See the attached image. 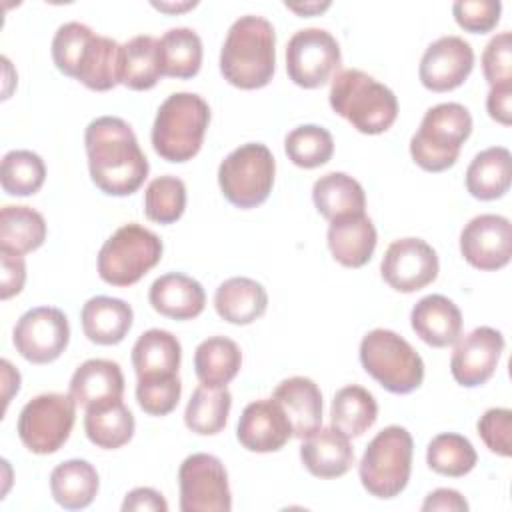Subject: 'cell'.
<instances>
[{
  "mask_svg": "<svg viewBox=\"0 0 512 512\" xmlns=\"http://www.w3.org/2000/svg\"><path fill=\"white\" fill-rule=\"evenodd\" d=\"M376 242V228L364 212L330 220L328 248L334 260L346 268H362L364 264H368L374 254Z\"/></svg>",
  "mask_w": 512,
  "mask_h": 512,
  "instance_id": "obj_23",
  "label": "cell"
},
{
  "mask_svg": "<svg viewBox=\"0 0 512 512\" xmlns=\"http://www.w3.org/2000/svg\"><path fill=\"white\" fill-rule=\"evenodd\" d=\"M510 102H512V82L490 86V92L486 96V110L492 120L508 126L512 122Z\"/></svg>",
  "mask_w": 512,
  "mask_h": 512,
  "instance_id": "obj_50",
  "label": "cell"
},
{
  "mask_svg": "<svg viewBox=\"0 0 512 512\" xmlns=\"http://www.w3.org/2000/svg\"><path fill=\"white\" fill-rule=\"evenodd\" d=\"M2 260V284H0V298L8 300L24 288L26 282V264L20 254H12L0 250Z\"/></svg>",
  "mask_w": 512,
  "mask_h": 512,
  "instance_id": "obj_48",
  "label": "cell"
},
{
  "mask_svg": "<svg viewBox=\"0 0 512 512\" xmlns=\"http://www.w3.org/2000/svg\"><path fill=\"white\" fill-rule=\"evenodd\" d=\"M194 4H196V2H194ZM194 4L186 2L184 6H178V4H176V6H170V4H162V2H160V4H158V2H152V6H156V8H160V10H176V12H178V10H184V8H190V6H194Z\"/></svg>",
  "mask_w": 512,
  "mask_h": 512,
  "instance_id": "obj_54",
  "label": "cell"
},
{
  "mask_svg": "<svg viewBox=\"0 0 512 512\" xmlns=\"http://www.w3.org/2000/svg\"><path fill=\"white\" fill-rule=\"evenodd\" d=\"M412 452L414 442L404 426L382 428L368 442L358 464L364 490L382 500L398 496L410 480Z\"/></svg>",
  "mask_w": 512,
  "mask_h": 512,
  "instance_id": "obj_6",
  "label": "cell"
},
{
  "mask_svg": "<svg viewBox=\"0 0 512 512\" xmlns=\"http://www.w3.org/2000/svg\"><path fill=\"white\" fill-rule=\"evenodd\" d=\"M474 68V50L460 36H442L422 54L418 76L424 88L448 92L464 84Z\"/></svg>",
  "mask_w": 512,
  "mask_h": 512,
  "instance_id": "obj_17",
  "label": "cell"
},
{
  "mask_svg": "<svg viewBox=\"0 0 512 512\" xmlns=\"http://www.w3.org/2000/svg\"><path fill=\"white\" fill-rule=\"evenodd\" d=\"M84 336L100 346H112L126 338L132 328V306L120 298L94 296L80 312Z\"/></svg>",
  "mask_w": 512,
  "mask_h": 512,
  "instance_id": "obj_25",
  "label": "cell"
},
{
  "mask_svg": "<svg viewBox=\"0 0 512 512\" xmlns=\"http://www.w3.org/2000/svg\"><path fill=\"white\" fill-rule=\"evenodd\" d=\"M330 6V2H310V4H288L286 2V8H290V10H294V12H298V14H318V12H322V10H326Z\"/></svg>",
  "mask_w": 512,
  "mask_h": 512,
  "instance_id": "obj_53",
  "label": "cell"
},
{
  "mask_svg": "<svg viewBox=\"0 0 512 512\" xmlns=\"http://www.w3.org/2000/svg\"><path fill=\"white\" fill-rule=\"evenodd\" d=\"M482 72L490 86L512 82V34L508 30L490 38L482 52Z\"/></svg>",
  "mask_w": 512,
  "mask_h": 512,
  "instance_id": "obj_46",
  "label": "cell"
},
{
  "mask_svg": "<svg viewBox=\"0 0 512 512\" xmlns=\"http://www.w3.org/2000/svg\"><path fill=\"white\" fill-rule=\"evenodd\" d=\"M242 366L238 344L226 336H210L202 340L194 352V372L204 386H226Z\"/></svg>",
  "mask_w": 512,
  "mask_h": 512,
  "instance_id": "obj_32",
  "label": "cell"
},
{
  "mask_svg": "<svg viewBox=\"0 0 512 512\" xmlns=\"http://www.w3.org/2000/svg\"><path fill=\"white\" fill-rule=\"evenodd\" d=\"M122 510L124 512H166L168 510V502L164 500V496L154 490V488H134L126 494L124 502H122Z\"/></svg>",
  "mask_w": 512,
  "mask_h": 512,
  "instance_id": "obj_49",
  "label": "cell"
},
{
  "mask_svg": "<svg viewBox=\"0 0 512 512\" xmlns=\"http://www.w3.org/2000/svg\"><path fill=\"white\" fill-rule=\"evenodd\" d=\"M124 374L120 364L104 358H90L82 362L70 378V396L76 406L84 410L122 400Z\"/></svg>",
  "mask_w": 512,
  "mask_h": 512,
  "instance_id": "obj_20",
  "label": "cell"
},
{
  "mask_svg": "<svg viewBox=\"0 0 512 512\" xmlns=\"http://www.w3.org/2000/svg\"><path fill=\"white\" fill-rule=\"evenodd\" d=\"M134 416L122 400L86 410L84 430L88 440L104 450H116L130 442L134 436Z\"/></svg>",
  "mask_w": 512,
  "mask_h": 512,
  "instance_id": "obj_34",
  "label": "cell"
},
{
  "mask_svg": "<svg viewBox=\"0 0 512 512\" xmlns=\"http://www.w3.org/2000/svg\"><path fill=\"white\" fill-rule=\"evenodd\" d=\"M164 244L148 228L136 222L120 226L98 252V276L112 286L136 284L162 258Z\"/></svg>",
  "mask_w": 512,
  "mask_h": 512,
  "instance_id": "obj_8",
  "label": "cell"
},
{
  "mask_svg": "<svg viewBox=\"0 0 512 512\" xmlns=\"http://www.w3.org/2000/svg\"><path fill=\"white\" fill-rule=\"evenodd\" d=\"M472 132V116L458 102H442L426 110L410 138V156L426 172H442L456 164L462 144Z\"/></svg>",
  "mask_w": 512,
  "mask_h": 512,
  "instance_id": "obj_5",
  "label": "cell"
},
{
  "mask_svg": "<svg viewBox=\"0 0 512 512\" xmlns=\"http://www.w3.org/2000/svg\"><path fill=\"white\" fill-rule=\"evenodd\" d=\"M438 254L422 238H398L394 240L380 262V274L384 282L396 292H416L432 284L438 276Z\"/></svg>",
  "mask_w": 512,
  "mask_h": 512,
  "instance_id": "obj_14",
  "label": "cell"
},
{
  "mask_svg": "<svg viewBox=\"0 0 512 512\" xmlns=\"http://www.w3.org/2000/svg\"><path fill=\"white\" fill-rule=\"evenodd\" d=\"M214 308L222 320L246 326L266 312L268 294L260 282L246 276H234L216 288Z\"/></svg>",
  "mask_w": 512,
  "mask_h": 512,
  "instance_id": "obj_26",
  "label": "cell"
},
{
  "mask_svg": "<svg viewBox=\"0 0 512 512\" xmlns=\"http://www.w3.org/2000/svg\"><path fill=\"white\" fill-rule=\"evenodd\" d=\"M210 124L208 102L194 92H174L158 108L152 124V146L168 162L194 158Z\"/></svg>",
  "mask_w": 512,
  "mask_h": 512,
  "instance_id": "obj_4",
  "label": "cell"
},
{
  "mask_svg": "<svg viewBox=\"0 0 512 512\" xmlns=\"http://www.w3.org/2000/svg\"><path fill=\"white\" fill-rule=\"evenodd\" d=\"M424 512H432V510H450V512H466L468 510V502L464 500V496L458 490L452 488H438L434 492H430L422 504Z\"/></svg>",
  "mask_w": 512,
  "mask_h": 512,
  "instance_id": "obj_51",
  "label": "cell"
},
{
  "mask_svg": "<svg viewBox=\"0 0 512 512\" xmlns=\"http://www.w3.org/2000/svg\"><path fill=\"white\" fill-rule=\"evenodd\" d=\"M100 488L98 472L88 460L72 458L50 472L52 498L66 510H80L92 504Z\"/></svg>",
  "mask_w": 512,
  "mask_h": 512,
  "instance_id": "obj_29",
  "label": "cell"
},
{
  "mask_svg": "<svg viewBox=\"0 0 512 512\" xmlns=\"http://www.w3.org/2000/svg\"><path fill=\"white\" fill-rule=\"evenodd\" d=\"M236 438L250 452H278L292 438V424L274 398H262L242 410Z\"/></svg>",
  "mask_w": 512,
  "mask_h": 512,
  "instance_id": "obj_18",
  "label": "cell"
},
{
  "mask_svg": "<svg viewBox=\"0 0 512 512\" xmlns=\"http://www.w3.org/2000/svg\"><path fill=\"white\" fill-rule=\"evenodd\" d=\"M502 350L504 336L500 330L490 326L474 328L456 340L450 358L452 378L464 388H474L488 382L496 372Z\"/></svg>",
  "mask_w": 512,
  "mask_h": 512,
  "instance_id": "obj_16",
  "label": "cell"
},
{
  "mask_svg": "<svg viewBox=\"0 0 512 512\" xmlns=\"http://www.w3.org/2000/svg\"><path fill=\"white\" fill-rule=\"evenodd\" d=\"M232 408V394L226 386L210 388L200 384L184 410V422L188 430L200 436H214L224 430Z\"/></svg>",
  "mask_w": 512,
  "mask_h": 512,
  "instance_id": "obj_38",
  "label": "cell"
},
{
  "mask_svg": "<svg viewBox=\"0 0 512 512\" xmlns=\"http://www.w3.org/2000/svg\"><path fill=\"white\" fill-rule=\"evenodd\" d=\"M478 454L472 442L456 432H442L434 436L426 450L428 468L436 474L460 478L476 466Z\"/></svg>",
  "mask_w": 512,
  "mask_h": 512,
  "instance_id": "obj_39",
  "label": "cell"
},
{
  "mask_svg": "<svg viewBox=\"0 0 512 512\" xmlns=\"http://www.w3.org/2000/svg\"><path fill=\"white\" fill-rule=\"evenodd\" d=\"M272 398L286 412L292 424V436L304 440L322 426V392L312 378H286L274 388Z\"/></svg>",
  "mask_w": 512,
  "mask_h": 512,
  "instance_id": "obj_22",
  "label": "cell"
},
{
  "mask_svg": "<svg viewBox=\"0 0 512 512\" xmlns=\"http://www.w3.org/2000/svg\"><path fill=\"white\" fill-rule=\"evenodd\" d=\"M330 418L332 426L348 438L362 436L378 418L376 398L364 386H344L332 398Z\"/></svg>",
  "mask_w": 512,
  "mask_h": 512,
  "instance_id": "obj_37",
  "label": "cell"
},
{
  "mask_svg": "<svg viewBox=\"0 0 512 512\" xmlns=\"http://www.w3.org/2000/svg\"><path fill=\"white\" fill-rule=\"evenodd\" d=\"M46 240V220L30 206L6 204L0 210V250L26 254Z\"/></svg>",
  "mask_w": 512,
  "mask_h": 512,
  "instance_id": "obj_35",
  "label": "cell"
},
{
  "mask_svg": "<svg viewBox=\"0 0 512 512\" xmlns=\"http://www.w3.org/2000/svg\"><path fill=\"white\" fill-rule=\"evenodd\" d=\"M182 394V382L178 374L138 380L136 384V400L140 408L150 416H166L170 414Z\"/></svg>",
  "mask_w": 512,
  "mask_h": 512,
  "instance_id": "obj_44",
  "label": "cell"
},
{
  "mask_svg": "<svg viewBox=\"0 0 512 512\" xmlns=\"http://www.w3.org/2000/svg\"><path fill=\"white\" fill-rule=\"evenodd\" d=\"M410 324L416 336L434 348H446L462 336V312L442 294L420 298L410 312Z\"/></svg>",
  "mask_w": 512,
  "mask_h": 512,
  "instance_id": "obj_21",
  "label": "cell"
},
{
  "mask_svg": "<svg viewBox=\"0 0 512 512\" xmlns=\"http://www.w3.org/2000/svg\"><path fill=\"white\" fill-rule=\"evenodd\" d=\"M0 366H2V372H4V406H6L10 402V390L8 388H12L14 392L20 390V374H18V370L12 368V364L6 358L0 362Z\"/></svg>",
  "mask_w": 512,
  "mask_h": 512,
  "instance_id": "obj_52",
  "label": "cell"
},
{
  "mask_svg": "<svg viewBox=\"0 0 512 512\" xmlns=\"http://www.w3.org/2000/svg\"><path fill=\"white\" fill-rule=\"evenodd\" d=\"M162 76L192 78L202 66V40L186 26L170 28L158 38Z\"/></svg>",
  "mask_w": 512,
  "mask_h": 512,
  "instance_id": "obj_36",
  "label": "cell"
},
{
  "mask_svg": "<svg viewBox=\"0 0 512 512\" xmlns=\"http://www.w3.org/2000/svg\"><path fill=\"white\" fill-rule=\"evenodd\" d=\"M500 12V0H456L452 4L456 24L474 34L490 32L498 24Z\"/></svg>",
  "mask_w": 512,
  "mask_h": 512,
  "instance_id": "obj_45",
  "label": "cell"
},
{
  "mask_svg": "<svg viewBox=\"0 0 512 512\" xmlns=\"http://www.w3.org/2000/svg\"><path fill=\"white\" fill-rule=\"evenodd\" d=\"M94 30L82 22H66L62 24L54 38H52V60L56 64V68L74 78L76 76V68L78 62L82 58V52L86 50L88 42L92 40Z\"/></svg>",
  "mask_w": 512,
  "mask_h": 512,
  "instance_id": "obj_43",
  "label": "cell"
},
{
  "mask_svg": "<svg viewBox=\"0 0 512 512\" xmlns=\"http://www.w3.org/2000/svg\"><path fill=\"white\" fill-rule=\"evenodd\" d=\"M460 252L478 270H500L512 256V224L500 214L474 216L460 232Z\"/></svg>",
  "mask_w": 512,
  "mask_h": 512,
  "instance_id": "obj_15",
  "label": "cell"
},
{
  "mask_svg": "<svg viewBox=\"0 0 512 512\" xmlns=\"http://www.w3.org/2000/svg\"><path fill=\"white\" fill-rule=\"evenodd\" d=\"M478 434L486 448L498 456L510 458L512 444H510V430H512V412L508 408H490L486 410L478 424Z\"/></svg>",
  "mask_w": 512,
  "mask_h": 512,
  "instance_id": "obj_47",
  "label": "cell"
},
{
  "mask_svg": "<svg viewBox=\"0 0 512 512\" xmlns=\"http://www.w3.org/2000/svg\"><path fill=\"white\" fill-rule=\"evenodd\" d=\"M92 182L110 196H130L146 180L150 164L128 122L118 116L94 118L84 132Z\"/></svg>",
  "mask_w": 512,
  "mask_h": 512,
  "instance_id": "obj_1",
  "label": "cell"
},
{
  "mask_svg": "<svg viewBox=\"0 0 512 512\" xmlns=\"http://www.w3.org/2000/svg\"><path fill=\"white\" fill-rule=\"evenodd\" d=\"M340 46L324 28H302L286 44V72L300 88H318L340 66Z\"/></svg>",
  "mask_w": 512,
  "mask_h": 512,
  "instance_id": "obj_12",
  "label": "cell"
},
{
  "mask_svg": "<svg viewBox=\"0 0 512 512\" xmlns=\"http://www.w3.org/2000/svg\"><path fill=\"white\" fill-rule=\"evenodd\" d=\"M76 420V402L70 394L46 392L24 404L18 416V436L22 444L34 454L58 452Z\"/></svg>",
  "mask_w": 512,
  "mask_h": 512,
  "instance_id": "obj_10",
  "label": "cell"
},
{
  "mask_svg": "<svg viewBox=\"0 0 512 512\" xmlns=\"http://www.w3.org/2000/svg\"><path fill=\"white\" fill-rule=\"evenodd\" d=\"M276 162L262 142H246L232 150L218 166V184L224 198L242 210L256 208L272 192Z\"/></svg>",
  "mask_w": 512,
  "mask_h": 512,
  "instance_id": "obj_9",
  "label": "cell"
},
{
  "mask_svg": "<svg viewBox=\"0 0 512 512\" xmlns=\"http://www.w3.org/2000/svg\"><path fill=\"white\" fill-rule=\"evenodd\" d=\"M186 208V184L178 176H158L144 192V214L158 224L176 222Z\"/></svg>",
  "mask_w": 512,
  "mask_h": 512,
  "instance_id": "obj_42",
  "label": "cell"
},
{
  "mask_svg": "<svg viewBox=\"0 0 512 512\" xmlns=\"http://www.w3.org/2000/svg\"><path fill=\"white\" fill-rule=\"evenodd\" d=\"M182 512H228L232 494L220 458L198 452L184 458L178 470Z\"/></svg>",
  "mask_w": 512,
  "mask_h": 512,
  "instance_id": "obj_11",
  "label": "cell"
},
{
  "mask_svg": "<svg viewBox=\"0 0 512 512\" xmlns=\"http://www.w3.org/2000/svg\"><path fill=\"white\" fill-rule=\"evenodd\" d=\"M148 300L158 314L172 320L196 318L206 306L202 284L182 272L158 276L148 290Z\"/></svg>",
  "mask_w": 512,
  "mask_h": 512,
  "instance_id": "obj_24",
  "label": "cell"
},
{
  "mask_svg": "<svg viewBox=\"0 0 512 512\" xmlns=\"http://www.w3.org/2000/svg\"><path fill=\"white\" fill-rule=\"evenodd\" d=\"M12 342L16 352L32 364L54 362L70 342L68 318L54 306L30 308L18 318Z\"/></svg>",
  "mask_w": 512,
  "mask_h": 512,
  "instance_id": "obj_13",
  "label": "cell"
},
{
  "mask_svg": "<svg viewBox=\"0 0 512 512\" xmlns=\"http://www.w3.org/2000/svg\"><path fill=\"white\" fill-rule=\"evenodd\" d=\"M120 52L122 46L108 38L94 34L76 68V80L96 92L112 90L120 84Z\"/></svg>",
  "mask_w": 512,
  "mask_h": 512,
  "instance_id": "obj_31",
  "label": "cell"
},
{
  "mask_svg": "<svg viewBox=\"0 0 512 512\" xmlns=\"http://www.w3.org/2000/svg\"><path fill=\"white\" fill-rule=\"evenodd\" d=\"M274 66V26L256 14L234 20L220 50V72L224 80L242 90L264 88L274 76Z\"/></svg>",
  "mask_w": 512,
  "mask_h": 512,
  "instance_id": "obj_2",
  "label": "cell"
},
{
  "mask_svg": "<svg viewBox=\"0 0 512 512\" xmlns=\"http://www.w3.org/2000/svg\"><path fill=\"white\" fill-rule=\"evenodd\" d=\"M360 362L392 394H410L424 380L422 356L394 330H370L360 342Z\"/></svg>",
  "mask_w": 512,
  "mask_h": 512,
  "instance_id": "obj_7",
  "label": "cell"
},
{
  "mask_svg": "<svg viewBox=\"0 0 512 512\" xmlns=\"http://www.w3.org/2000/svg\"><path fill=\"white\" fill-rule=\"evenodd\" d=\"M512 180V156L504 146H490L478 152L466 168V190L478 200L504 196Z\"/></svg>",
  "mask_w": 512,
  "mask_h": 512,
  "instance_id": "obj_28",
  "label": "cell"
},
{
  "mask_svg": "<svg viewBox=\"0 0 512 512\" xmlns=\"http://www.w3.org/2000/svg\"><path fill=\"white\" fill-rule=\"evenodd\" d=\"M312 200L326 220L360 214L366 208L362 184L346 172H328L320 176L312 186Z\"/></svg>",
  "mask_w": 512,
  "mask_h": 512,
  "instance_id": "obj_30",
  "label": "cell"
},
{
  "mask_svg": "<svg viewBox=\"0 0 512 512\" xmlns=\"http://www.w3.org/2000/svg\"><path fill=\"white\" fill-rule=\"evenodd\" d=\"M46 180V164L32 150H10L2 158L0 184L10 196H32Z\"/></svg>",
  "mask_w": 512,
  "mask_h": 512,
  "instance_id": "obj_40",
  "label": "cell"
},
{
  "mask_svg": "<svg viewBox=\"0 0 512 512\" xmlns=\"http://www.w3.org/2000/svg\"><path fill=\"white\" fill-rule=\"evenodd\" d=\"M328 100L332 110L362 134H382L398 116L396 94L358 68L334 74Z\"/></svg>",
  "mask_w": 512,
  "mask_h": 512,
  "instance_id": "obj_3",
  "label": "cell"
},
{
  "mask_svg": "<svg viewBox=\"0 0 512 512\" xmlns=\"http://www.w3.org/2000/svg\"><path fill=\"white\" fill-rule=\"evenodd\" d=\"M300 460L316 478H340L354 464V448L348 436L338 428H318L304 438L300 446Z\"/></svg>",
  "mask_w": 512,
  "mask_h": 512,
  "instance_id": "obj_19",
  "label": "cell"
},
{
  "mask_svg": "<svg viewBox=\"0 0 512 512\" xmlns=\"http://www.w3.org/2000/svg\"><path fill=\"white\" fill-rule=\"evenodd\" d=\"M162 78L158 40L150 34H138L122 44L120 84L130 90H150Z\"/></svg>",
  "mask_w": 512,
  "mask_h": 512,
  "instance_id": "obj_33",
  "label": "cell"
},
{
  "mask_svg": "<svg viewBox=\"0 0 512 512\" xmlns=\"http://www.w3.org/2000/svg\"><path fill=\"white\" fill-rule=\"evenodd\" d=\"M182 360V346L178 338L160 328L142 332L132 348V366L138 380L162 378L178 374Z\"/></svg>",
  "mask_w": 512,
  "mask_h": 512,
  "instance_id": "obj_27",
  "label": "cell"
},
{
  "mask_svg": "<svg viewBox=\"0 0 512 512\" xmlns=\"http://www.w3.org/2000/svg\"><path fill=\"white\" fill-rule=\"evenodd\" d=\"M284 150L292 164L300 168H318L332 158L334 138L318 124H302L286 134Z\"/></svg>",
  "mask_w": 512,
  "mask_h": 512,
  "instance_id": "obj_41",
  "label": "cell"
}]
</instances>
